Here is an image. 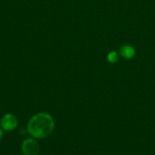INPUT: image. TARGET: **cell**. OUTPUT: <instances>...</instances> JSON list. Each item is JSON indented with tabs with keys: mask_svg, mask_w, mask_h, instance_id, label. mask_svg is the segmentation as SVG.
Listing matches in <instances>:
<instances>
[{
	"mask_svg": "<svg viewBox=\"0 0 155 155\" xmlns=\"http://www.w3.org/2000/svg\"><path fill=\"white\" fill-rule=\"evenodd\" d=\"M1 127L3 130L7 131V132H11L13 130H15L17 126V119L16 117L12 114V113H7L5 115H4L1 119Z\"/></svg>",
	"mask_w": 155,
	"mask_h": 155,
	"instance_id": "cell-3",
	"label": "cell"
},
{
	"mask_svg": "<svg viewBox=\"0 0 155 155\" xmlns=\"http://www.w3.org/2000/svg\"><path fill=\"white\" fill-rule=\"evenodd\" d=\"M54 127L53 118L44 112L34 115L27 124V131L34 138L44 139L49 136Z\"/></svg>",
	"mask_w": 155,
	"mask_h": 155,
	"instance_id": "cell-1",
	"label": "cell"
},
{
	"mask_svg": "<svg viewBox=\"0 0 155 155\" xmlns=\"http://www.w3.org/2000/svg\"><path fill=\"white\" fill-rule=\"evenodd\" d=\"M120 53L125 58H132L135 54V49L131 46H124L121 48Z\"/></svg>",
	"mask_w": 155,
	"mask_h": 155,
	"instance_id": "cell-4",
	"label": "cell"
},
{
	"mask_svg": "<svg viewBox=\"0 0 155 155\" xmlns=\"http://www.w3.org/2000/svg\"><path fill=\"white\" fill-rule=\"evenodd\" d=\"M117 58H118V55H117V53L115 51H113L108 55V60L110 62H112V63L115 62L117 60Z\"/></svg>",
	"mask_w": 155,
	"mask_h": 155,
	"instance_id": "cell-5",
	"label": "cell"
},
{
	"mask_svg": "<svg viewBox=\"0 0 155 155\" xmlns=\"http://www.w3.org/2000/svg\"><path fill=\"white\" fill-rule=\"evenodd\" d=\"M2 136H3V132H2V129L0 128V140L2 139Z\"/></svg>",
	"mask_w": 155,
	"mask_h": 155,
	"instance_id": "cell-6",
	"label": "cell"
},
{
	"mask_svg": "<svg viewBox=\"0 0 155 155\" xmlns=\"http://www.w3.org/2000/svg\"><path fill=\"white\" fill-rule=\"evenodd\" d=\"M22 152L24 155H38V143L35 139H26L22 144Z\"/></svg>",
	"mask_w": 155,
	"mask_h": 155,
	"instance_id": "cell-2",
	"label": "cell"
}]
</instances>
